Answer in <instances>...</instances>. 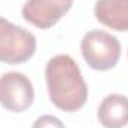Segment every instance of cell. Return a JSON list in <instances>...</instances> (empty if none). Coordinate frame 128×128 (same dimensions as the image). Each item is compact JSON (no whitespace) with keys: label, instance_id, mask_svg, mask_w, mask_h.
I'll return each instance as SVG.
<instances>
[{"label":"cell","instance_id":"1","mask_svg":"<svg viewBox=\"0 0 128 128\" xmlns=\"http://www.w3.org/2000/svg\"><path fill=\"white\" fill-rule=\"evenodd\" d=\"M51 103L63 112H78L88 100V85L78 63L67 54L52 57L45 67Z\"/></svg>","mask_w":128,"mask_h":128},{"label":"cell","instance_id":"2","mask_svg":"<svg viewBox=\"0 0 128 128\" xmlns=\"http://www.w3.org/2000/svg\"><path fill=\"white\" fill-rule=\"evenodd\" d=\"M80 52L86 64L98 72L113 68L121 58V43L116 36L104 30H91L80 42Z\"/></svg>","mask_w":128,"mask_h":128},{"label":"cell","instance_id":"3","mask_svg":"<svg viewBox=\"0 0 128 128\" xmlns=\"http://www.w3.org/2000/svg\"><path fill=\"white\" fill-rule=\"evenodd\" d=\"M36 52V37L32 32L0 16V63L22 64Z\"/></svg>","mask_w":128,"mask_h":128},{"label":"cell","instance_id":"4","mask_svg":"<svg viewBox=\"0 0 128 128\" xmlns=\"http://www.w3.org/2000/svg\"><path fill=\"white\" fill-rule=\"evenodd\" d=\"M34 88L28 76L21 72H8L0 76V104L9 112L22 113L32 107Z\"/></svg>","mask_w":128,"mask_h":128},{"label":"cell","instance_id":"5","mask_svg":"<svg viewBox=\"0 0 128 128\" xmlns=\"http://www.w3.org/2000/svg\"><path fill=\"white\" fill-rule=\"evenodd\" d=\"M72 6L73 0H27L21 12L27 22L40 30H48L63 18Z\"/></svg>","mask_w":128,"mask_h":128},{"label":"cell","instance_id":"6","mask_svg":"<svg viewBox=\"0 0 128 128\" xmlns=\"http://www.w3.org/2000/svg\"><path fill=\"white\" fill-rule=\"evenodd\" d=\"M97 119L104 128H124L128 125V97L109 94L97 110Z\"/></svg>","mask_w":128,"mask_h":128},{"label":"cell","instance_id":"7","mask_svg":"<svg viewBox=\"0 0 128 128\" xmlns=\"http://www.w3.org/2000/svg\"><path fill=\"white\" fill-rule=\"evenodd\" d=\"M94 15L112 30L128 32V0H97Z\"/></svg>","mask_w":128,"mask_h":128},{"label":"cell","instance_id":"8","mask_svg":"<svg viewBox=\"0 0 128 128\" xmlns=\"http://www.w3.org/2000/svg\"><path fill=\"white\" fill-rule=\"evenodd\" d=\"M32 128H66L61 119H58L57 116H52V115H42L39 116Z\"/></svg>","mask_w":128,"mask_h":128}]
</instances>
